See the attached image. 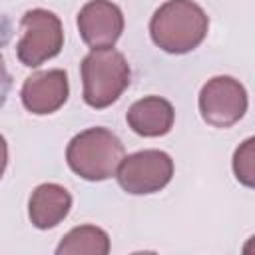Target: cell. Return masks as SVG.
<instances>
[{
	"label": "cell",
	"mask_w": 255,
	"mask_h": 255,
	"mask_svg": "<svg viewBox=\"0 0 255 255\" xmlns=\"http://www.w3.org/2000/svg\"><path fill=\"white\" fill-rule=\"evenodd\" d=\"M207 28V14L191 0H167L149 22L151 40L169 54H185L197 48L205 40Z\"/></svg>",
	"instance_id": "cell-1"
},
{
	"label": "cell",
	"mask_w": 255,
	"mask_h": 255,
	"mask_svg": "<svg viewBox=\"0 0 255 255\" xmlns=\"http://www.w3.org/2000/svg\"><path fill=\"white\" fill-rule=\"evenodd\" d=\"M124 159V143L106 128H90L72 137L66 161L74 173L88 181H102L116 173Z\"/></svg>",
	"instance_id": "cell-2"
},
{
	"label": "cell",
	"mask_w": 255,
	"mask_h": 255,
	"mask_svg": "<svg viewBox=\"0 0 255 255\" xmlns=\"http://www.w3.org/2000/svg\"><path fill=\"white\" fill-rule=\"evenodd\" d=\"M84 102L102 110L112 106L129 86V66L114 48H94L82 60Z\"/></svg>",
	"instance_id": "cell-3"
},
{
	"label": "cell",
	"mask_w": 255,
	"mask_h": 255,
	"mask_svg": "<svg viewBox=\"0 0 255 255\" xmlns=\"http://www.w3.org/2000/svg\"><path fill=\"white\" fill-rule=\"evenodd\" d=\"M22 38L16 46L18 60L28 68H38L46 60L60 54L64 46V30L60 18L44 8L28 10L20 22Z\"/></svg>",
	"instance_id": "cell-4"
},
{
	"label": "cell",
	"mask_w": 255,
	"mask_h": 255,
	"mask_svg": "<svg viewBox=\"0 0 255 255\" xmlns=\"http://www.w3.org/2000/svg\"><path fill=\"white\" fill-rule=\"evenodd\" d=\"M173 175V161L165 151L143 149L124 157L116 169L118 183L131 195H145L163 189Z\"/></svg>",
	"instance_id": "cell-5"
},
{
	"label": "cell",
	"mask_w": 255,
	"mask_h": 255,
	"mask_svg": "<svg viewBox=\"0 0 255 255\" xmlns=\"http://www.w3.org/2000/svg\"><path fill=\"white\" fill-rule=\"evenodd\" d=\"M201 118L213 128H231L247 112V92L231 76H215L199 92Z\"/></svg>",
	"instance_id": "cell-6"
},
{
	"label": "cell",
	"mask_w": 255,
	"mask_h": 255,
	"mask_svg": "<svg viewBox=\"0 0 255 255\" xmlns=\"http://www.w3.org/2000/svg\"><path fill=\"white\" fill-rule=\"evenodd\" d=\"M82 40L94 48H112L124 32V14L110 0H90L78 12Z\"/></svg>",
	"instance_id": "cell-7"
},
{
	"label": "cell",
	"mask_w": 255,
	"mask_h": 255,
	"mask_svg": "<svg viewBox=\"0 0 255 255\" xmlns=\"http://www.w3.org/2000/svg\"><path fill=\"white\" fill-rule=\"evenodd\" d=\"M68 76L64 70L36 72L26 78L22 86V104L28 112L36 116H46L58 112L68 100Z\"/></svg>",
	"instance_id": "cell-8"
},
{
	"label": "cell",
	"mask_w": 255,
	"mask_h": 255,
	"mask_svg": "<svg viewBox=\"0 0 255 255\" xmlns=\"http://www.w3.org/2000/svg\"><path fill=\"white\" fill-rule=\"evenodd\" d=\"M128 126L143 137H159L165 135L173 128L175 112L173 106L159 96H147L133 102L128 110Z\"/></svg>",
	"instance_id": "cell-9"
},
{
	"label": "cell",
	"mask_w": 255,
	"mask_h": 255,
	"mask_svg": "<svg viewBox=\"0 0 255 255\" xmlns=\"http://www.w3.org/2000/svg\"><path fill=\"white\" fill-rule=\"evenodd\" d=\"M70 207L72 195L66 187L58 183H42L30 195L28 215L38 229H52L70 213Z\"/></svg>",
	"instance_id": "cell-10"
},
{
	"label": "cell",
	"mask_w": 255,
	"mask_h": 255,
	"mask_svg": "<svg viewBox=\"0 0 255 255\" xmlns=\"http://www.w3.org/2000/svg\"><path fill=\"white\" fill-rule=\"evenodd\" d=\"M110 251V237L96 225H80L64 235L56 253L58 255H106Z\"/></svg>",
	"instance_id": "cell-11"
},
{
	"label": "cell",
	"mask_w": 255,
	"mask_h": 255,
	"mask_svg": "<svg viewBox=\"0 0 255 255\" xmlns=\"http://www.w3.org/2000/svg\"><path fill=\"white\" fill-rule=\"evenodd\" d=\"M253 143H255L253 137L245 139L243 145L237 147L235 157H233V171H235V177H237L243 185H247V187L253 185Z\"/></svg>",
	"instance_id": "cell-12"
},
{
	"label": "cell",
	"mask_w": 255,
	"mask_h": 255,
	"mask_svg": "<svg viewBox=\"0 0 255 255\" xmlns=\"http://www.w3.org/2000/svg\"><path fill=\"white\" fill-rule=\"evenodd\" d=\"M8 36H10V28L0 18V108L6 104V98H8L10 88H12V76L6 68V60H4V54H2V48L8 42Z\"/></svg>",
	"instance_id": "cell-13"
},
{
	"label": "cell",
	"mask_w": 255,
	"mask_h": 255,
	"mask_svg": "<svg viewBox=\"0 0 255 255\" xmlns=\"http://www.w3.org/2000/svg\"><path fill=\"white\" fill-rule=\"evenodd\" d=\"M6 163H8V145H6V139L0 135V177L4 175Z\"/></svg>",
	"instance_id": "cell-14"
}]
</instances>
